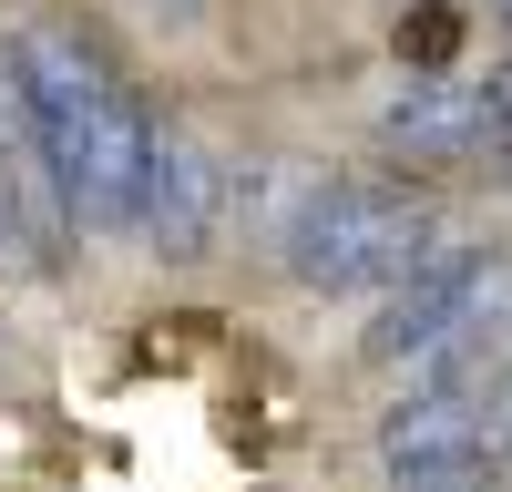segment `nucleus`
<instances>
[{"mask_svg":"<svg viewBox=\"0 0 512 492\" xmlns=\"http://www.w3.org/2000/svg\"><path fill=\"white\" fill-rule=\"evenodd\" d=\"M0 82L21 103V144L52 185L72 236H134L144 164H154V103L123 72V52L62 11V0H21L0 21Z\"/></svg>","mask_w":512,"mask_h":492,"instance_id":"1","label":"nucleus"},{"mask_svg":"<svg viewBox=\"0 0 512 492\" xmlns=\"http://www.w3.org/2000/svg\"><path fill=\"white\" fill-rule=\"evenodd\" d=\"M277 267L297 298H390V287L441 246V205L400 164H349V175H308L277 216Z\"/></svg>","mask_w":512,"mask_h":492,"instance_id":"2","label":"nucleus"},{"mask_svg":"<svg viewBox=\"0 0 512 492\" xmlns=\"http://www.w3.org/2000/svg\"><path fill=\"white\" fill-rule=\"evenodd\" d=\"M379 492H502V441L482 431V400L461 390H400L369 431Z\"/></svg>","mask_w":512,"mask_h":492,"instance_id":"3","label":"nucleus"},{"mask_svg":"<svg viewBox=\"0 0 512 492\" xmlns=\"http://www.w3.org/2000/svg\"><path fill=\"white\" fill-rule=\"evenodd\" d=\"M236 216V164L195 134V123H154V164H144V205H134V236L154 246L164 267H195L216 226Z\"/></svg>","mask_w":512,"mask_h":492,"instance_id":"4","label":"nucleus"},{"mask_svg":"<svg viewBox=\"0 0 512 492\" xmlns=\"http://www.w3.org/2000/svg\"><path fill=\"white\" fill-rule=\"evenodd\" d=\"M369 134L400 175H431V164H482V72H400L390 93L369 103Z\"/></svg>","mask_w":512,"mask_h":492,"instance_id":"5","label":"nucleus"},{"mask_svg":"<svg viewBox=\"0 0 512 492\" xmlns=\"http://www.w3.org/2000/svg\"><path fill=\"white\" fill-rule=\"evenodd\" d=\"M461 277H472V236H441L431 257H420L390 298H379V318L359 328V359L369 369H390V380H410L420 359H441L451 339V308H461Z\"/></svg>","mask_w":512,"mask_h":492,"instance_id":"6","label":"nucleus"},{"mask_svg":"<svg viewBox=\"0 0 512 492\" xmlns=\"http://www.w3.org/2000/svg\"><path fill=\"white\" fill-rule=\"evenodd\" d=\"M461 31H472L461 0H410V11L390 21V52H400V72H451L461 62Z\"/></svg>","mask_w":512,"mask_h":492,"instance_id":"7","label":"nucleus"},{"mask_svg":"<svg viewBox=\"0 0 512 492\" xmlns=\"http://www.w3.org/2000/svg\"><path fill=\"white\" fill-rule=\"evenodd\" d=\"M472 175L512 185V62L482 72V164H472Z\"/></svg>","mask_w":512,"mask_h":492,"instance_id":"8","label":"nucleus"},{"mask_svg":"<svg viewBox=\"0 0 512 492\" xmlns=\"http://www.w3.org/2000/svg\"><path fill=\"white\" fill-rule=\"evenodd\" d=\"M482 431L502 441V462H512V359H502L492 380H482Z\"/></svg>","mask_w":512,"mask_h":492,"instance_id":"9","label":"nucleus"}]
</instances>
